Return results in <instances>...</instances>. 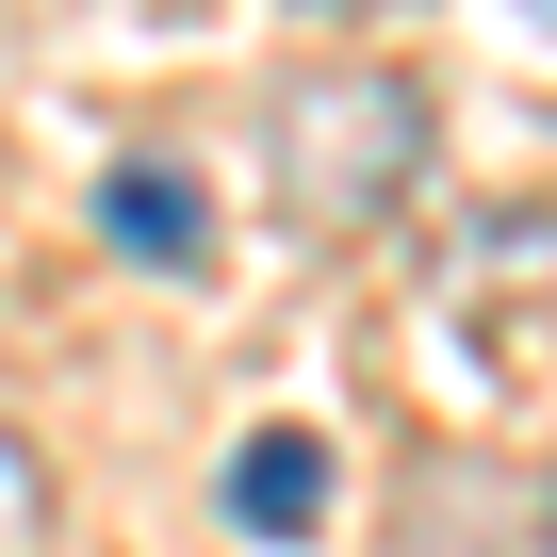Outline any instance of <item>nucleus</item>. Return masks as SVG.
<instances>
[{
	"label": "nucleus",
	"instance_id": "1",
	"mask_svg": "<svg viewBox=\"0 0 557 557\" xmlns=\"http://www.w3.org/2000/svg\"><path fill=\"white\" fill-rule=\"evenodd\" d=\"M278 197H296V230H377L410 181H426V148H443V115H426V83L410 66H312V83H278Z\"/></svg>",
	"mask_w": 557,
	"mask_h": 557
},
{
	"label": "nucleus",
	"instance_id": "2",
	"mask_svg": "<svg viewBox=\"0 0 557 557\" xmlns=\"http://www.w3.org/2000/svg\"><path fill=\"white\" fill-rule=\"evenodd\" d=\"M230 524H246V541H312V524H329V443H312V426L230 443Z\"/></svg>",
	"mask_w": 557,
	"mask_h": 557
},
{
	"label": "nucleus",
	"instance_id": "3",
	"mask_svg": "<svg viewBox=\"0 0 557 557\" xmlns=\"http://www.w3.org/2000/svg\"><path fill=\"white\" fill-rule=\"evenodd\" d=\"M99 230H115L148 278H197V246H213V197H197V181H164V164H115V181H99Z\"/></svg>",
	"mask_w": 557,
	"mask_h": 557
},
{
	"label": "nucleus",
	"instance_id": "6",
	"mask_svg": "<svg viewBox=\"0 0 557 557\" xmlns=\"http://www.w3.org/2000/svg\"><path fill=\"white\" fill-rule=\"evenodd\" d=\"M541 557H557V508H541Z\"/></svg>",
	"mask_w": 557,
	"mask_h": 557
},
{
	"label": "nucleus",
	"instance_id": "4",
	"mask_svg": "<svg viewBox=\"0 0 557 557\" xmlns=\"http://www.w3.org/2000/svg\"><path fill=\"white\" fill-rule=\"evenodd\" d=\"M0 557H50V459L0 426Z\"/></svg>",
	"mask_w": 557,
	"mask_h": 557
},
{
	"label": "nucleus",
	"instance_id": "5",
	"mask_svg": "<svg viewBox=\"0 0 557 557\" xmlns=\"http://www.w3.org/2000/svg\"><path fill=\"white\" fill-rule=\"evenodd\" d=\"M312 17H394V0H312Z\"/></svg>",
	"mask_w": 557,
	"mask_h": 557
},
{
	"label": "nucleus",
	"instance_id": "7",
	"mask_svg": "<svg viewBox=\"0 0 557 557\" xmlns=\"http://www.w3.org/2000/svg\"><path fill=\"white\" fill-rule=\"evenodd\" d=\"M541 34H557V0H541Z\"/></svg>",
	"mask_w": 557,
	"mask_h": 557
}]
</instances>
